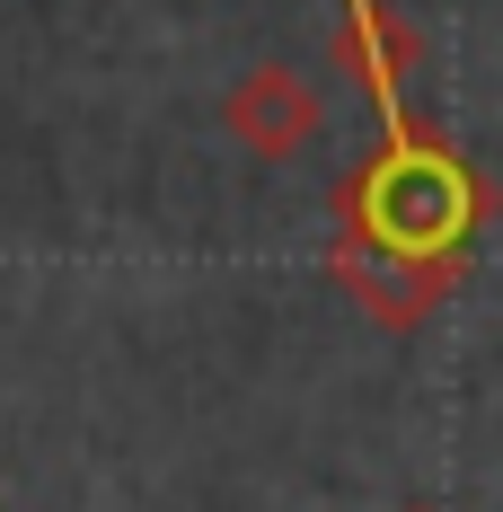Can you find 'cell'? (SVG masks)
<instances>
[{"instance_id": "obj_3", "label": "cell", "mask_w": 503, "mask_h": 512, "mask_svg": "<svg viewBox=\"0 0 503 512\" xmlns=\"http://www.w3.org/2000/svg\"><path fill=\"white\" fill-rule=\"evenodd\" d=\"M327 62L389 115V106H406L415 71H424V27L406 9H389V0H345L336 9V36H327Z\"/></svg>"}, {"instance_id": "obj_1", "label": "cell", "mask_w": 503, "mask_h": 512, "mask_svg": "<svg viewBox=\"0 0 503 512\" xmlns=\"http://www.w3.org/2000/svg\"><path fill=\"white\" fill-rule=\"evenodd\" d=\"M327 212H336V239H362V248L406 256V265H442V274L468 283L477 239L495 230L503 195L433 115L389 106L380 115V142L336 177Z\"/></svg>"}, {"instance_id": "obj_5", "label": "cell", "mask_w": 503, "mask_h": 512, "mask_svg": "<svg viewBox=\"0 0 503 512\" xmlns=\"http://www.w3.org/2000/svg\"><path fill=\"white\" fill-rule=\"evenodd\" d=\"M398 512H442V504H398Z\"/></svg>"}, {"instance_id": "obj_2", "label": "cell", "mask_w": 503, "mask_h": 512, "mask_svg": "<svg viewBox=\"0 0 503 512\" xmlns=\"http://www.w3.org/2000/svg\"><path fill=\"white\" fill-rule=\"evenodd\" d=\"M318 124H327V106H318V89H309L292 62H256V71H239L221 89V133L248 159H265V168L301 159L318 142Z\"/></svg>"}, {"instance_id": "obj_4", "label": "cell", "mask_w": 503, "mask_h": 512, "mask_svg": "<svg viewBox=\"0 0 503 512\" xmlns=\"http://www.w3.org/2000/svg\"><path fill=\"white\" fill-rule=\"evenodd\" d=\"M327 274H336V292H345L371 327H389V336H415V327L459 292V274L380 256V248H362V239H327Z\"/></svg>"}]
</instances>
